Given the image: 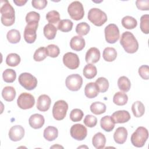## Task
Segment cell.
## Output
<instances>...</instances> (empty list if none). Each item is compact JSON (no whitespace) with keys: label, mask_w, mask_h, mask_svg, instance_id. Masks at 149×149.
I'll return each mask as SVG.
<instances>
[{"label":"cell","mask_w":149,"mask_h":149,"mask_svg":"<svg viewBox=\"0 0 149 149\" xmlns=\"http://www.w3.org/2000/svg\"><path fill=\"white\" fill-rule=\"evenodd\" d=\"M0 12L1 13V22L5 26L13 25L15 21V12L12 6L8 1H1Z\"/></svg>","instance_id":"cell-1"},{"label":"cell","mask_w":149,"mask_h":149,"mask_svg":"<svg viewBox=\"0 0 149 149\" xmlns=\"http://www.w3.org/2000/svg\"><path fill=\"white\" fill-rule=\"evenodd\" d=\"M54 147H56V148H57V147H59V148H63V147H62V146H58V145H57V146H52V147H51V148H54Z\"/></svg>","instance_id":"cell-51"},{"label":"cell","mask_w":149,"mask_h":149,"mask_svg":"<svg viewBox=\"0 0 149 149\" xmlns=\"http://www.w3.org/2000/svg\"><path fill=\"white\" fill-rule=\"evenodd\" d=\"M57 29H58L55 26L48 23L46 24L44 27V34L48 40H53L56 36Z\"/></svg>","instance_id":"cell-29"},{"label":"cell","mask_w":149,"mask_h":149,"mask_svg":"<svg viewBox=\"0 0 149 149\" xmlns=\"http://www.w3.org/2000/svg\"><path fill=\"white\" fill-rule=\"evenodd\" d=\"M13 2H14L17 6H23V5L27 2V1H23V0H17V1H15V0H14V1H13Z\"/></svg>","instance_id":"cell-50"},{"label":"cell","mask_w":149,"mask_h":149,"mask_svg":"<svg viewBox=\"0 0 149 149\" xmlns=\"http://www.w3.org/2000/svg\"><path fill=\"white\" fill-rule=\"evenodd\" d=\"M115 123H123L130 119L129 112L125 110H119L113 112L111 116Z\"/></svg>","instance_id":"cell-15"},{"label":"cell","mask_w":149,"mask_h":149,"mask_svg":"<svg viewBox=\"0 0 149 149\" xmlns=\"http://www.w3.org/2000/svg\"><path fill=\"white\" fill-rule=\"evenodd\" d=\"M139 74L140 77L144 79H149V68L148 65H142L139 68Z\"/></svg>","instance_id":"cell-47"},{"label":"cell","mask_w":149,"mask_h":149,"mask_svg":"<svg viewBox=\"0 0 149 149\" xmlns=\"http://www.w3.org/2000/svg\"><path fill=\"white\" fill-rule=\"evenodd\" d=\"M65 84L69 90L76 91L81 88L83 84V79L78 74H72L66 77Z\"/></svg>","instance_id":"cell-11"},{"label":"cell","mask_w":149,"mask_h":149,"mask_svg":"<svg viewBox=\"0 0 149 149\" xmlns=\"http://www.w3.org/2000/svg\"><path fill=\"white\" fill-rule=\"evenodd\" d=\"M9 137L13 141L20 140L24 136V129L20 125L13 126L9 131Z\"/></svg>","instance_id":"cell-14"},{"label":"cell","mask_w":149,"mask_h":149,"mask_svg":"<svg viewBox=\"0 0 149 149\" xmlns=\"http://www.w3.org/2000/svg\"><path fill=\"white\" fill-rule=\"evenodd\" d=\"M46 50L47 55L51 58L57 57L60 53L59 47L55 44L48 45L46 48Z\"/></svg>","instance_id":"cell-44"},{"label":"cell","mask_w":149,"mask_h":149,"mask_svg":"<svg viewBox=\"0 0 149 149\" xmlns=\"http://www.w3.org/2000/svg\"><path fill=\"white\" fill-rule=\"evenodd\" d=\"M47 3L48 2L46 0H33L31 1L32 6L39 10L44 9L47 6Z\"/></svg>","instance_id":"cell-48"},{"label":"cell","mask_w":149,"mask_h":149,"mask_svg":"<svg viewBox=\"0 0 149 149\" xmlns=\"http://www.w3.org/2000/svg\"><path fill=\"white\" fill-rule=\"evenodd\" d=\"M140 29L144 34L149 33V15H144L140 17Z\"/></svg>","instance_id":"cell-42"},{"label":"cell","mask_w":149,"mask_h":149,"mask_svg":"<svg viewBox=\"0 0 149 149\" xmlns=\"http://www.w3.org/2000/svg\"><path fill=\"white\" fill-rule=\"evenodd\" d=\"M118 86L120 91L127 92L129 91L131 87L130 80L126 76H121L118 79Z\"/></svg>","instance_id":"cell-32"},{"label":"cell","mask_w":149,"mask_h":149,"mask_svg":"<svg viewBox=\"0 0 149 149\" xmlns=\"http://www.w3.org/2000/svg\"><path fill=\"white\" fill-rule=\"evenodd\" d=\"M127 137V131L124 127H119L113 134L114 141L119 144H123Z\"/></svg>","instance_id":"cell-19"},{"label":"cell","mask_w":149,"mask_h":149,"mask_svg":"<svg viewBox=\"0 0 149 149\" xmlns=\"http://www.w3.org/2000/svg\"><path fill=\"white\" fill-rule=\"evenodd\" d=\"M3 80L6 83H13L16 78V72L12 69H6L2 73Z\"/></svg>","instance_id":"cell-39"},{"label":"cell","mask_w":149,"mask_h":149,"mask_svg":"<svg viewBox=\"0 0 149 149\" xmlns=\"http://www.w3.org/2000/svg\"><path fill=\"white\" fill-rule=\"evenodd\" d=\"M17 104L18 107L22 109H30L34 105L35 99L31 94L23 93L18 97Z\"/></svg>","instance_id":"cell-9"},{"label":"cell","mask_w":149,"mask_h":149,"mask_svg":"<svg viewBox=\"0 0 149 149\" xmlns=\"http://www.w3.org/2000/svg\"><path fill=\"white\" fill-rule=\"evenodd\" d=\"M88 19L95 26H101L107 21L106 13L98 8H91L88 13Z\"/></svg>","instance_id":"cell-4"},{"label":"cell","mask_w":149,"mask_h":149,"mask_svg":"<svg viewBox=\"0 0 149 149\" xmlns=\"http://www.w3.org/2000/svg\"><path fill=\"white\" fill-rule=\"evenodd\" d=\"M40 19V15L38 13L31 11L29 12L26 16V22L27 23L33 22H38Z\"/></svg>","instance_id":"cell-45"},{"label":"cell","mask_w":149,"mask_h":149,"mask_svg":"<svg viewBox=\"0 0 149 149\" xmlns=\"http://www.w3.org/2000/svg\"><path fill=\"white\" fill-rule=\"evenodd\" d=\"M97 89L99 92L105 93L106 92L109 88V82L108 80L103 77L98 78L95 82Z\"/></svg>","instance_id":"cell-35"},{"label":"cell","mask_w":149,"mask_h":149,"mask_svg":"<svg viewBox=\"0 0 149 149\" xmlns=\"http://www.w3.org/2000/svg\"><path fill=\"white\" fill-rule=\"evenodd\" d=\"M137 8L141 10H149V1L148 0H137L136 1Z\"/></svg>","instance_id":"cell-49"},{"label":"cell","mask_w":149,"mask_h":149,"mask_svg":"<svg viewBox=\"0 0 149 149\" xmlns=\"http://www.w3.org/2000/svg\"><path fill=\"white\" fill-rule=\"evenodd\" d=\"M45 122L44 116L39 113H35L29 118V125L33 129H38L42 127Z\"/></svg>","instance_id":"cell-18"},{"label":"cell","mask_w":149,"mask_h":149,"mask_svg":"<svg viewBox=\"0 0 149 149\" xmlns=\"http://www.w3.org/2000/svg\"><path fill=\"white\" fill-rule=\"evenodd\" d=\"M115 124L111 116L109 115L103 116L100 120L101 127L105 132H109L112 131L115 127Z\"/></svg>","instance_id":"cell-21"},{"label":"cell","mask_w":149,"mask_h":149,"mask_svg":"<svg viewBox=\"0 0 149 149\" xmlns=\"http://www.w3.org/2000/svg\"><path fill=\"white\" fill-rule=\"evenodd\" d=\"M44 137L48 141H51L55 140L58 136V130L54 126H48L44 130L43 133Z\"/></svg>","instance_id":"cell-24"},{"label":"cell","mask_w":149,"mask_h":149,"mask_svg":"<svg viewBox=\"0 0 149 149\" xmlns=\"http://www.w3.org/2000/svg\"><path fill=\"white\" fill-rule=\"evenodd\" d=\"M20 56L15 53H11L8 55L6 58V63L9 66H16L20 62Z\"/></svg>","instance_id":"cell-36"},{"label":"cell","mask_w":149,"mask_h":149,"mask_svg":"<svg viewBox=\"0 0 149 149\" xmlns=\"http://www.w3.org/2000/svg\"><path fill=\"white\" fill-rule=\"evenodd\" d=\"M148 137L147 129L143 126L138 127L132 134L130 140L132 144L136 147H142L144 146Z\"/></svg>","instance_id":"cell-3"},{"label":"cell","mask_w":149,"mask_h":149,"mask_svg":"<svg viewBox=\"0 0 149 149\" xmlns=\"http://www.w3.org/2000/svg\"><path fill=\"white\" fill-rule=\"evenodd\" d=\"M92 143L93 146L97 149L104 148L106 143L105 136L101 132L97 133L93 137Z\"/></svg>","instance_id":"cell-22"},{"label":"cell","mask_w":149,"mask_h":149,"mask_svg":"<svg viewBox=\"0 0 149 149\" xmlns=\"http://www.w3.org/2000/svg\"><path fill=\"white\" fill-rule=\"evenodd\" d=\"M102 56L105 61L112 62L116 58L117 52L114 48L107 47L103 51Z\"/></svg>","instance_id":"cell-27"},{"label":"cell","mask_w":149,"mask_h":149,"mask_svg":"<svg viewBox=\"0 0 149 149\" xmlns=\"http://www.w3.org/2000/svg\"><path fill=\"white\" fill-rule=\"evenodd\" d=\"M73 25V22L70 20L63 19L60 20L57 29L62 32H69L72 30Z\"/></svg>","instance_id":"cell-37"},{"label":"cell","mask_w":149,"mask_h":149,"mask_svg":"<svg viewBox=\"0 0 149 149\" xmlns=\"http://www.w3.org/2000/svg\"><path fill=\"white\" fill-rule=\"evenodd\" d=\"M128 101V97L126 93L121 91L116 93L113 97V102L115 104L119 106L125 105Z\"/></svg>","instance_id":"cell-30"},{"label":"cell","mask_w":149,"mask_h":149,"mask_svg":"<svg viewBox=\"0 0 149 149\" xmlns=\"http://www.w3.org/2000/svg\"><path fill=\"white\" fill-rule=\"evenodd\" d=\"M132 111L135 117L140 118L144 114V105L141 101H135L132 105Z\"/></svg>","instance_id":"cell-26"},{"label":"cell","mask_w":149,"mask_h":149,"mask_svg":"<svg viewBox=\"0 0 149 149\" xmlns=\"http://www.w3.org/2000/svg\"><path fill=\"white\" fill-rule=\"evenodd\" d=\"M19 84L27 90L34 89L37 85V79L33 74L24 72L21 73L18 79Z\"/></svg>","instance_id":"cell-5"},{"label":"cell","mask_w":149,"mask_h":149,"mask_svg":"<svg viewBox=\"0 0 149 149\" xmlns=\"http://www.w3.org/2000/svg\"><path fill=\"white\" fill-rule=\"evenodd\" d=\"M83 122L87 127H93L97 123V119L92 115H87L84 119Z\"/></svg>","instance_id":"cell-46"},{"label":"cell","mask_w":149,"mask_h":149,"mask_svg":"<svg viewBox=\"0 0 149 149\" xmlns=\"http://www.w3.org/2000/svg\"><path fill=\"white\" fill-rule=\"evenodd\" d=\"M70 133L73 139L81 141L86 137L87 134V130L84 125L80 123H77L73 125L70 127Z\"/></svg>","instance_id":"cell-12"},{"label":"cell","mask_w":149,"mask_h":149,"mask_svg":"<svg viewBox=\"0 0 149 149\" xmlns=\"http://www.w3.org/2000/svg\"><path fill=\"white\" fill-rule=\"evenodd\" d=\"M85 44L84 39L79 36H74L70 41V48L76 51H81L84 48Z\"/></svg>","instance_id":"cell-20"},{"label":"cell","mask_w":149,"mask_h":149,"mask_svg":"<svg viewBox=\"0 0 149 149\" xmlns=\"http://www.w3.org/2000/svg\"><path fill=\"white\" fill-rule=\"evenodd\" d=\"M2 96L5 101H12L16 97L15 89L12 86L5 87L2 91Z\"/></svg>","instance_id":"cell-25"},{"label":"cell","mask_w":149,"mask_h":149,"mask_svg":"<svg viewBox=\"0 0 149 149\" xmlns=\"http://www.w3.org/2000/svg\"><path fill=\"white\" fill-rule=\"evenodd\" d=\"M100 58V50L95 47L90 48L86 52L85 60L88 63H95Z\"/></svg>","instance_id":"cell-17"},{"label":"cell","mask_w":149,"mask_h":149,"mask_svg":"<svg viewBox=\"0 0 149 149\" xmlns=\"http://www.w3.org/2000/svg\"><path fill=\"white\" fill-rule=\"evenodd\" d=\"M38 26V22L27 23L24 30V40L29 44L33 43L37 38L36 31Z\"/></svg>","instance_id":"cell-10"},{"label":"cell","mask_w":149,"mask_h":149,"mask_svg":"<svg viewBox=\"0 0 149 149\" xmlns=\"http://www.w3.org/2000/svg\"><path fill=\"white\" fill-rule=\"evenodd\" d=\"M122 26L127 29H133L137 24V22L136 19L130 16H126L122 19Z\"/></svg>","instance_id":"cell-33"},{"label":"cell","mask_w":149,"mask_h":149,"mask_svg":"<svg viewBox=\"0 0 149 149\" xmlns=\"http://www.w3.org/2000/svg\"><path fill=\"white\" fill-rule=\"evenodd\" d=\"M47 56L46 48L41 47L36 49L33 55V59L37 62H41L45 59Z\"/></svg>","instance_id":"cell-41"},{"label":"cell","mask_w":149,"mask_h":149,"mask_svg":"<svg viewBox=\"0 0 149 149\" xmlns=\"http://www.w3.org/2000/svg\"><path fill=\"white\" fill-rule=\"evenodd\" d=\"M90 111L95 115H101L104 113L106 111V105L104 103L96 101L90 105Z\"/></svg>","instance_id":"cell-31"},{"label":"cell","mask_w":149,"mask_h":149,"mask_svg":"<svg viewBox=\"0 0 149 149\" xmlns=\"http://www.w3.org/2000/svg\"><path fill=\"white\" fill-rule=\"evenodd\" d=\"M46 19L49 23L52 24H56L60 22V15L56 10H51L46 15Z\"/></svg>","instance_id":"cell-38"},{"label":"cell","mask_w":149,"mask_h":149,"mask_svg":"<svg viewBox=\"0 0 149 149\" xmlns=\"http://www.w3.org/2000/svg\"><path fill=\"white\" fill-rule=\"evenodd\" d=\"M120 44L129 54L135 53L139 49V43L134 36L129 31L123 33L120 40Z\"/></svg>","instance_id":"cell-2"},{"label":"cell","mask_w":149,"mask_h":149,"mask_svg":"<svg viewBox=\"0 0 149 149\" xmlns=\"http://www.w3.org/2000/svg\"><path fill=\"white\" fill-rule=\"evenodd\" d=\"M83 115V112L81 109L75 108L72 110V111L70 112V119L72 122H79L82 119Z\"/></svg>","instance_id":"cell-43"},{"label":"cell","mask_w":149,"mask_h":149,"mask_svg":"<svg viewBox=\"0 0 149 149\" xmlns=\"http://www.w3.org/2000/svg\"><path fill=\"white\" fill-rule=\"evenodd\" d=\"M63 64L70 69H76L79 66L80 61L77 54L69 52L63 56Z\"/></svg>","instance_id":"cell-13"},{"label":"cell","mask_w":149,"mask_h":149,"mask_svg":"<svg viewBox=\"0 0 149 149\" xmlns=\"http://www.w3.org/2000/svg\"><path fill=\"white\" fill-rule=\"evenodd\" d=\"M8 41L12 44L18 43L20 40V33L16 29H12L9 30L6 34Z\"/></svg>","instance_id":"cell-34"},{"label":"cell","mask_w":149,"mask_h":149,"mask_svg":"<svg viewBox=\"0 0 149 149\" xmlns=\"http://www.w3.org/2000/svg\"><path fill=\"white\" fill-rule=\"evenodd\" d=\"M51 104V100L50 97L46 94H42L40 95L37 99V108L42 112L48 111Z\"/></svg>","instance_id":"cell-16"},{"label":"cell","mask_w":149,"mask_h":149,"mask_svg":"<svg viewBox=\"0 0 149 149\" xmlns=\"http://www.w3.org/2000/svg\"><path fill=\"white\" fill-rule=\"evenodd\" d=\"M90 30V27L89 24L86 22H81L77 24L76 27V32L79 36L87 35Z\"/></svg>","instance_id":"cell-40"},{"label":"cell","mask_w":149,"mask_h":149,"mask_svg":"<svg viewBox=\"0 0 149 149\" xmlns=\"http://www.w3.org/2000/svg\"><path fill=\"white\" fill-rule=\"evenodd\" d=\"M98 90L95 83L90 82L86 84L84 88L85 95L88 98H94L98 94Z\"/></svg>","instance_id":"cell-23"},{"label":"cell","mask_w":149,"mask_h":149,"mask_svg":"<svg viewBox=\"0 0 149 149\" xmlns=\"http://www.w3.org/2000/svg\"><path fill=\"white\" fill-rule=\"evenodd\" d=\"M104 33L105 40L109 44L115 43L119 38V30L118 26L115 24L112 23L107 26Z\"/></svg>","instance_id":"cell-8"},{"label":"cell","mask_w":149,"mask_h":149,"mask_svg":"<svg viewBox=\"0 0 149 149\" xmlns=\"http://www.w3.org/2000/svg\"><path fill=\"white\" fill-rule=\"evenodd\" d=\"M68 109V104L64 100H58L54 105L52 115L55 119L61 120L63 119Z\"/></svg>","instance_id":"cell-7"},{"label":"cell","mask_w":149,"mask_h":149,"mask_svg":"<svg viewBox=\"0 0 149 149\" xmlns=\"http://www.w3.org/2000/svg\"><path fill=\"white\" fill-rule=\"evenodd\" d=\"M68 12L70 17L74 20L82 19L84 15V8L82 3L77 1L72 2L68 6Z\"/></svg>","instance_id":"cell-6"},{"label":"cell","mask_w":149,"mask_h":149,"mask_svg":"<svg viewBox=\"0 0 149 149\" xmlns=\"http://www.w3.org/2000/svg\"><path fill=\"white\" fill-rule=\"evenodd\" d=\"M83 73L84 77L88 79L94 78L97 74V68L95 65L91 63L87 64L83 70Z\"/></svg>","instance_id":"cell-28"}]
</instances>
